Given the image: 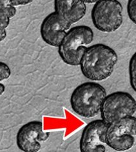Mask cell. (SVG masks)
<instances>
[{"label":"cell","instance_id":"1","mask_svg":"<svg viewBox=\"0 0 136 152\" xmlns=\"http://www.w3.org/2000/svg\"><path fill=\"white\" fill-rule=\"evenodd\" d=\"M118 59V54L114 49L99 43L87 47L79 65L86 79L101 81L110 77Z\"/></svg>","mask_w":136,"mask_h":152},{"label":"cell","instance_id":"2","mask_svg":"<svg viewBox=\"0 0 136 152\" xmlns=\"http://www.w3.org/2000/svg\"><path fill=\"white\" fill-rule=\"evenodd\" d=\"M107 92L96 82H86L78 86L70 97V105L75 113L85 118H92L100 112Z\"/></svg>","mask_w":136,"mask_h":152},{"label":"cell","instance_id":"3","mask_svg":"<svg viewBox=\"0 0 136 152\" xmlns=\"http://www.w3.org/2000/svg\"><path fill=\"white\" fill-rule=\"evenodd\" d=\"M93 39L94 32L88 26L79 25L70 28L58 47L60 58L68 65L79 66L86 46Z\"/></svg>","mask_w":136,"mask_h":152},{"label":"cell","instance_id":"4","mask_svg":"<svg viewBox=\"0 0 136 152\" xmlns=\"http://www.w3.org/2000/svg\"><path fill=\"white\" fill-rule=\"evenodd\" d=\"M136 112V101L128 92H113L106 96L101 105V119L108 124L123 118L133 116Z\"/></svg>","mask_w":136,"mask_h":152},{"label":"cell","instance_id":"5","mask_svg":"<svg viewBox=\"0 0 136 152\" xmlns=\"http://www.w3.org/2000/svg\"><path fill=\"white\" fill-rule=\"evenodd\" d=\"M123 7L117 0L97 1L92 10L94 26L99 31L113 32L123 24Z\"/></svg>","mask_w":136,"mask_h":152},{"label":"cell","instance_id":"6","mask_svg":"<svg viewBox=\"0 0 136 152\" xmlns=\"http://www.w3.org/2000/svg\"><path fill=\"white\" fill-rule=\"evenodd\" d=\"M135 135L136 117H124L109 124L106 134V144L116 151H126L133 147Z\"/></svg>","mask_w":136,"mask_h":152},{"label":"cell","instance_id":"7","mask_svg":"<svg viewBox=\"0 0 136 152\" xmlns=\"http://www.w3.org/2000/svg\"><path fill=\"white\" fill-rule=\"evenodd\" d=\"M50 136V132H44L43 123L33 121L25 124L20 128L16 135V143L19 149L23 152H38L42 142Z\"/></svg>","mask_w":136,"mask_h":152},{"label":"cell","instance_id":"8","mask_svg":"<svg viewBox=\"0 0 136 152\" xmlns=\"http://www.w3.org/2000/svg\"><path fill=\"white\" fill-rule=\"evenodd\" d=\"M109 124L102 119L89 123L83 130L79 142L81 152H106V134Z\"/></svg>","mask_w":136,"mask_h":152},{"label":"cell","instance_id":"9","mask_svg":"<svg viewBox=\"0 0 136 152\" xmlns=\"http://www.w3.org/2000/svg\"><path fill=\"white\" fill-rule=\"evenodd\" d=\"M71 24L56 12H52L44 19L40 28L41 37L50 46L59 47L64 37L69 31Z\"/></svg>","mask_w":136,"mask_h":152},{"label":"cell","instance_id":"10","mask_svg":"<svg viewBox=\"0 0 136 152\" xmlns=\"http://www.w3.org/2000/svg\"><path fill=\"white\" fill-rule=\"evenodd\" d=\"M54 9V12L71 25L81 20L86 12L85 3L81 0H56Z\"/></svg>","mask_w":136,"mask_h":152},{"label":"cell","instance_id":"11","mask_svg":"<svg viewBox=\"0 0 136 152\" xmlns=\"http://www.w3.org/2000/svg\"><path fill=\"white\" fill-rule=\"evenodd\" d=\"M16 14L12 0H0V42L7 37L6 28L10 24V18Z\"/></svg>","mask_w":136,"mask_h":152},{"label":"cell","instance_id":"12","mask_svg":"<svg viewBox=\"0 0 136 152\" xmlns=\"http://www.w3.org/2000/svg\"><path fill=\"white\" fill-rule=\"evenodd\" d=\"M11 75L10 67L3 62L0 61V96L5 92V86L1 83V81L9 79Z\"/></svg>","mask_w":136,"mask_h":152},{"label":"cell","instance_id":"13","mask_svg":"<svg viewBox=\"0 0 136 152\" xmlns=\"http://www.w3.org/2000/svg\"><path fill=\"white\" fill-rule=\"evenodd\" d=\"M129 75L130 85L132 89L136 92V52L130 60Z\"/></svg>","mask_w":136,"mask_h":152},{"label":"cell","instance_id":"14","mask_svg":"<svg viewBox=\"0 0 136 152\" xmlns=\"http://www.w3.org/2000/svg\"><path fill=\"white\" fill-rule=\"evenodd\" d=\"M127 12L130 20L136 24V0H129L128 1Z\"/></svg>","mask_w":136,"mask_h":152}]
</instances>
